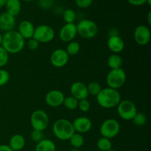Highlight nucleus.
<instances>
[{"instance_id": "obj_1", "label": "nucleus", "mask_w": 151, "mask_h": 151, "mask_svg": "<svg viewBox=\"0 0 151 151\" xmlns=\"http://www.w3.org/2000/svg\"><path fill=\"white\" fill-rule=\"evenodd\" d=\"M25 46V39L16 30L4 32L2 38L1 47L8 54H17L20 52Z\"/></svg>"}, {"instance_id": "obj_2", "label": "nucleus", "mask_w": 151, "mask_h": 151, "mask_svg": "<svg viewBox=\"0 0 151 151\" xmlns=\"http://www.w3.org/2000/svg\"><path fill=\"white\" fill-rule=\"evenodd\" d=\"M121 95L119 91L114 88H102L97 96V102L100 107L106 109H113L116 107L121 101Z\"/></svg>"}, {"instance_id": "obj_3", "label": "nucleus", "mask_w": 151, "mask_h": 151, "mask_svg": "<svg viewBox=\"0 0 151 151\" xmlns=\"http://www.w3.org/2000/svg\"><path fill=\"white\" fill-rule=\"evenodd\" d=\"M55 137L61 141H67L75 133L72 122L66 119H58L52 125Z\"/></svg>"}, {"instance_id": "obj_4", "label": "nucleus", "mask_w": 151, "mask_h": 151, "mask_svg": "<svg viewBox=\"0 0 151 151\" xmlns=\"http://www.w3.org/2000/svg\"><path fill=\"white\" fill-rule=\"evenodd\" d=\"M126 79V73L123 69H111L106 76V83L108 87L118 90L123 86Z\"/></svg>"}, {"instance_id": "obj_5", "label": "nucleus", "mask_w": 151, "mask_h": 151, "mask_svg": "<svg viewBox=\"0 0 151 151\" xmlns=\"http://www.w3.org/2000/svg\"><path fill=\"white\" fill-rule=\"evenodd\" d=\"M78 34L86 39L94 38L98 32V26L90 19H83L76 25Z\"/></svg>"}, {"instance_id": "obj_6", "label": "nucleus", "mask_w": 151, "mask_h": 151, "mask_svg": "<svg viewBox=\"0 0 151 151\" xmlns=\"http://www.w3.org/2000/svg\"><path fill=\"white\" fill-rule=\"evenodd\" d=\"M29 122L32 130H37L43 132L48 127L50 119L48 114L44 110L38 109L32 113Z\"/></svg>"}, {"instance_id": "obj_7", "label": "nucleus", "mask_w": 151, "mask_h": 151, "mask_svg": "<svg viewBox=\"0 0 151 151\" xmlns=\"http://www.w3.org/2000/svg\"><path fill=\"white\" fill-rule=\"evenodd\" d=\"M116 108L119 117L125 121L132 120L136 114L138 112L135 103L131 100H127V99L121 100Z\"/></svg>"}, {"instance_id": "obj_8", "label": "nucleus", "mask_w": 151, "mask_h": 151, "mask_svg": "<svg viewBox=\"0 0 151 151\" xmlns=\"http://www.w3.org/2000/svg\"><path fill=\"white\" fill-rule=\"evenodd\" d=\"M120 131V124L116 119H107L102 122L100 128V133L102 137L111 139L119 134Z\"/></svg>"}, {"instance_id": "obj_9", "label": "nucleus", "mask_w": 151, "mask_h": 151, "mask_svg": "<svg viewBox=\"0 0 151 151\" xmlns=\"http://www.w3.org/2000/svg\"><path fill=\"white\" fill-rule=\"evenodd\" d=\"M55 35L54 29L47 24H41L35 27L33 37L39 44H47L53 41Z\"/></svg>"}, {"instance_id": "obj_10", "label": "nucleus", "mask_w": 151, "mask_h": 151, "mask_svg": "<svg viewBox=\"0 0 151 151\" xmlns=\"http://www.w3.org/2000/svg\"><path fill=\"white\" fill-rule=\"evenodd\" d=\"M134 38L136 43L140 46H145L150 42L151 32L150 28L146 25H139L134 32Z\"/></svg>"}, {"instance_id": "obj_11", "label": "nucleus", "mask_w": 151, "mask_h": 151, "mask_svg": "<svg viewBox=\"0 0 151 151\" xmlns=\"http://www.w3.org/2000/svg\"><path fill=\"white\" fill-rule=\"evenodd\" d=\"M69 60V56L63 49H56L50 55V62L56 68H62L66 66Z\"/></svg>"}, {"instance_id": "obj_12", "label": "nucleus", "mask_w": 151, "mask_h": 151, "mask_svg": "<svg viewBox=\"0 0 151 151\" xmlns=\"http://www.w3.org/2000/svg\"><path fill=\"white\" fill-rule=\"evenodd\" d=\"M78 35L76 24L74 23L65 24L59 31V38L62 41L69 43L74 41Z\"/></svg>"}, {"instance_id": "obj_13", "label": "nucleus", "mask_w": 151, "mask_h": 151, "mask_svg": "<svg viewBox=\"0 0 151 151\" xmlns=\"http://www.w3.org/2000/svg\"><path fill=\"white\" fill-rule=\"evenodd\" d=\"M64 98L65 95L61 91L53 89L47 93L45 96V102L50 107L57 108L63 105Z\"/></svg>"}, {"instance_id": "obj_14", "label": "nucleus", "mask_w": 151, "mask_h": 151, "mask_svg": "<svg viewBox=\"0 0 151 151\" xmlns=\"http://www.w3.org/2000/svg\"><path fill=\"white\" fill-rule=\"evenodd\" d=\"M76 133L83 134L88 133L92 128V122L86 116H78L72 122Z\"/></svg>"}, {"instance_id": "obj_15", "label": "nucleus", "mask_w": 151, "mask_h": 151, "mask_svg": "<svg viewBox=\"0 0 151 151\" xmlns=\"http://www.w3.org/2000/svg\"><path fill=\"white\" fill-rule=\"evenodd\" d=\"M71 96L79 100L87 99L88 97L87 86L84 83L81 81H76L73 83L70 87Z\"/></svg>"}, {"instance_id": "obj_16", "label": "nucleus", "mask_w": 151, "mask_h": 151, "mask_svg": "<svg viewBox=\"0 0 151 151\" xmlns=\"http://www.w3.org/2000/svg\"><path fill=\"white\" fill-rule=\"evenodd\" d=\"M107 46L111 52L114 54H119L123 51L125 48V42L118 35H111L108 39Z\"/></svg>"}, {"instance_id": "obj_17", "label": "nucleus", "mask_w": 151, "mask_h": 151, "mask_svg": "<svg viewBox=\"0 0 151 151\" xmlns=\"http://www.w3.org/2000/svg\"><path fill=\"white\" fill-rule=\"evenodd\" d=\"M16 17L4 12L0 14V29L4 32L13 30L16 27Z\"/></svg>"}, {"instance_id": "obj_18", "label": "nucleus", "mask_w": 151, "mask_h": 151, "mask_svg": "<svg viewBox=\"0 0 151 151\" xmlns=\"http://www.w3.org/2000/svg\"><path fill=\"white\" fill-rule=\"evenodd\" d=\"M34 31H35V26L29 21L24 20L19 24L18 32L24 39L28 40L32 38Z\"/></svg>"}, {"instance_id": "obj_19", "label": "nucleus", "mask_w": 151, "mask_h": 151, "mask_svg": "<svg viewBox=\"0 0 151 151\" xmlns=\"http://www.w3.org/2000/svg\"><path fill=\"white\" fill-rule=\"evenodd\" d=\"M8 145L13 151H20L25 146L24 137L21 134H14L10 139Z\"/></svg>"}, {"instance_id": "obj_20", "label": "nucleus", "mask_w": 151, "mask_h": 151, "mask_svg": "<svg viewBox=\"0 0 151 151\" xmlns=\"http://www.w3.org/2000/svg\"><path fill=\"white\" fill-rule=\"evenodd\" d=\"M4 7L7 13L16 17L21 13L22 10L21 0H7Z\"/></svg>"}, {"instance_id": "obj_21", "label": "nucleus", "mask_w": 151, "mask_h": 151, "mask_svg": "<svg viewBox=\"0 0 151 151\" xmlns=\"http://www.w3.org/2000/svg\"><path fill=\"white\" fill-rule=\"evenodd\" d=\"M35 151H56L55 144L51 139H43L37 143Z\"/></svg>"}, {"instance_id": "obj_22", "label": "nucleus", "mask_w": 151, "mask_h": 151, "mask_svg": "<svg viewBox=\"0 0 151 151\" xmlns=\"http://www.w3.org/2000/svg\"><path fill=\"white\" fill-rule=\"evenodd\" d=\"M122 58L119 54L113 53L111 55L107 60V64L111 69H116L122 68Z\"/></svg>"}, {"instance_id": "obj_23", "label": "nucleus", "mask_w": 151, "mask_h": 151, "mask_svg": "<svg viewBox=\"0 0 151 151\" xmlns=\"http://www.w3.org/2000/svg\"><path fill=\"white\" fill-rule=\"evenodd\" d=\"M69 141L72 147L75 149H80L83 146L84 142H85V139L82 134L76 132L69 138Z\"/></svg>"}, {"instance_id": "obj_24", "label": "nucleus", "mask_w": 151, "mask_h": 151, "mask_svg": "<svg viewBox=\"0 0 151 151\" xmlns=\"http://www.w3.org/2000/svg\"><path fill=\"white\" fill-rule=\"evenodd\" d=\"M65 50L69 55V56L75 55L78 54L80 50H81V44L77 41H70V42L68 43L66 49Z\"/></svg>"}, {"instance_id": "obj_25", "label": "nucleus", "mask_w": 151, "mask_h": 151, "mask_svg": "<svg viewBox=\"0 0 151 151\" xmlns=\"http://www.w3.org/2000/svg\"><path fill=\"white\" fill-rule=\"evenodd\" d=\"M97 147L100 151H107L112 149V143L109 139L101 137L97 140Z\"/></svg>"}, {"instance_id": "obj_26", "label": "nucleus", "mask_w": 151, "mask_h": 151, "mask_svg": "<svg viewBox=\"0 0 151 151\" xmlns=\"http://www.w3.org/2000/svg\"><path fill=\"white\" fill-rule=\"evenodd\" d=\"M87 86V91H88V95H92L97 97V94L100 92L102 90V87L99 83L96 81H92L90 82Z\"/></svg>"}, {"instance_id": "obj_27", "label": "nucleus", "mask_w": 151, "mask_h": 151, "mask_svg": "<svg viewBox=\"0 0 151 151\" xmlns=\"http://www.w3.org/2000/svg\"><path fill=\"white\" fill-rule=\"evenodd\" d=\"M63 105L68 110H75V109H76L78 108V100L77 99H75V97H72V96L65 97Z\"/></svg>"}, {"instance_id": "obj_28", "label": "nucleus", "mask_w": 151, "mask_h": 151, "mask_svg": "<svg viewBox=\"0 0 151 151\" xmlns=\"http://www.w3.org/2000/svg\"><path fill=\"white\" fill-rule=\"evenodd\" d=\"M63 19L66 24L74 23L76 19V13L72 9H66L63 13Z\"/></svg>"}, {"instance_id": "obj_29", "label": "nucleus", "mask_w": 151, "mask_h": 151, "mask_svg": "<svg viewBox=\"0 0 151 151\" xmlns=\"http://www.w3.org/2000/svg\"><path fill=\"white\" fill-rule=\"evenodd\" d=\"M134 125L137 126H143L147 122V116L142 112H137L132 119Z\"/></svg>"}, {"instance_id": "obj_30", "label": "nucleus", "mask_w": 151, "mask_h": 151, "mask_svg": "<svg viewBox=\"0 0 151 151\" xmlns=\"http://www.w3.org/2000/svg\"><path fill=\"white\" fill-rule=\"evenodd\" d=\"M9 61V54L1 46H0V68L4 67Z\"/></svg>"}, {"instance_id": "obj_31", "label": "nucleus", "mask_w": 151, "mask_h": 151, "mask_svg": "<svg viewBox=\"0 0 151 151\" xmlns=\"http://www.w3.org/2000/svg\"><path fill=\"white\" fill-rule=\"evenodd\" d=\"M10 73L5 69L0 68V86L6 85L10 81Z\"/></svg>"}, {"instance_id": "obj_32", "label": "nucleus", "mask_w": 151, "mask_h": 151, "mask_svg": "<svg viewBox=\"0 0 151 151\" xmlns=\"http://www.w3.org/2000/svg\"><path fill=\"white\" fill-rule=\"evenodd\" d=\"M78 108L80 109L81 111L86 113V112H88L90 110L91 104H90V102L87 99H84V100H81L78 101Z\"/></svg>"}, {"instance_id": "obj_33", "label": "nucleus", "mask_w": 151, "mask_h": 151, "mask_svg": "<svg viewBox=\"0 0 151 151\" xmlns=\"http://www.w3.org/2000/svg\"><path fill=\"white\" fill-rule=\"evenodd\" d=\"M31 139L35 142L38 143V142L41 141L44 139V136H43L42 131H37V130H32V132L30 134Z\"/></svg>"}, {"instance_id": "obj_34", "label": "nucleus", "mask_w": 151, "mask_h": 151, "mask_svg": "<svg viewBox=\"0 0 151 151\" xmlns=\"http://www.w3.org/2000/svg\"><path fill=\"white\" fill-rule=\"evenodd\" d=\"M54 4V0H38V5L41 8L47 10L52 7Z\"/></svg>"}, {"instance_id": "obj_35", "label": "nucleus", "mask_w": 151, "mask_h": 151, "mask_svg": "<svg viewBox=\"0 0 151 151\" xmlns=\"http://www.w3.org/2000/svg\"><path fill=\"white\" fill-rule=\"evenodd\" d=\"M76 5L82 9H86L92 4L93 0H75Z\"/></svg>"}, {"instance_id": "obj_36", "label": "nucleus", "mask_w": 151, "mask_h": 151, "mask_svg": "<svg viewBox=\"0 0 151 151\" xmlns=\"http://www.w3.org/2000/svg\"><path fill=\"white\" fill-rule=\"evenodd\" d=\"M39 42L34 38H31L27 41V47L30 50H35L39 47Z\"/></svg>"}, {"instance_id": "obj_37", "label": "nucleus", "mask_w": 151, "mask_h": 151, "mask_svg": "<svg viewBox=\"0 0 151 151\" xmlns=\"http://www.w3.org/2000/svg\"><path fill=\"white\" fill-rule=\"evenodd\" d=\"M146 1L147 0H128V3L133 6H136V7H139V6L144 5L146 4Z\"/></svg>"}, {"instance_id": "obj_38", "label": "nucleus", "mask_w": 151, "mask_h": 151, "mask_svg": "<svg viewBox=\"0 0 151 151\" xmlns=\"http://www.w3.org/2000/svg\"><path fill=\"white\" fill-rule=\"evenodd\" d=\"M0 151H13L7 145H0Z\"/></svg>"}, {"instance_id": "obj_39", "label": "nucleus", "mask_w": 151, "mask_h": 151, "mask_svg": "<svg viewBox=\"0 0 151 151\" xmlns=\"http://www.w3.org/2000/svg\"><path fill=\"white\" fill-rule=\"evenodd\" d=\"M7 0H0V8H2L5 6Z\"/></svg>"}, {"instance_id": "obj_40", "label": "nucleus", "mask_w": 151, "mask_h": 151, "mask_svg": "<svg viewBox=\"0 0 151 151\" xmlns=\"http://www.w3.org/2000/svg\"><path fill=\"white\" fill-rule=\"evenodd\" d=\"M147 22L149 24H151V11H149L148 14H147Z\"/></svg>"}, {"instance_id": "obj_41", "label": "nucleus", "mask_w": 151, "mask_h": 151, "mask_svg": "<svg viewBox=\"0 0 151 151\" xmlns=\"http://www.w3.org/2000/svg\"><path fill=\"white\" fill-rule=\"evenodd\" d=\"M2 38H3V35L0 33V46H1V43H2Z\"/></svg>"}, {"instance_id": "obj_42", "label": "nucleus", "mask_w": 151, "mask_h": 151, "mask_svg": "<svg viewBox=\"0 0 151 151\" xmlns=\"http://www.w3.org/2000/svg\"><path fill=\"white\" fill-rule=\"evenodd\" d=\"M146 4H148L149 6H150L151 5V0H147V1H146Z\"/></svg>"}, {"instance_id": "obj_43", "label": "nucleus", "mask_w": 151, "mask_h": 151, "mask_svg": "<svg viewBox=\"0 0 151 151\" xmlns=\"http://www.w3.org/2000/svg\"><path fill=\"white\" fill-rule=\"evenodd\" d=\"M69 151H81V150H80L79 149H75V148H73V149H72V150H70Z\"/></svg>"}, {"instance_id": "obj_44", "label": "nucleus", "mask_w": 151, "mask_h": 151, "mask_svg": "<svg viewBox=\"0 0 151 151\" xmlns=\"http://www.w3.org/2000/svg\"><path fill=\"white\" fill-rule=\"evenodd\" d=\"M22 1H25V2H29V1H33V0H22Z\"/></svg>"}, {"instance_id": "obj_45", "label": "nucleus", "mask_w": 151, "mask_h": 151, "mask_svg": "<svg viewBox=\"0 0 151 151\" xmlns=\"http://www.w3.org/2000/svg\"><path fill=\"white\" fill-rule=\"evenodd\" d=\"M107 151H116V150H113V149H111V150H107Z\"/></svg>"}]
</instances>
